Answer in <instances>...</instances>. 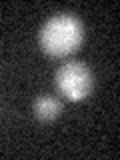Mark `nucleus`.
Instances as JSON below:
<instances>
[{"label":"nucleus","mask_w":120,"mask_h":160,"mask_svg":"<svg viewBox=\"0 0 120 160\" xmlns=\"http://www.w3.org/2000/svg\"><path fill=\"white\" fill-rule=\"evenodd\" d=\"M84 38V26L74 14L62 12L54 14L40 28L38 42L40 48L52 58H64L76 52Z\"/></svg>","instance_id":"1"},{"label":"nucleus","mask_w":120,"mask_h":160,"mask_svg":"<svg viewBox=\"0 0 120 160\" xmlns=\"http://www.w3.org/2000/svg\"><path fill=\"white\" fill-rule=\"evenodd\" d=\"M60 100L54 96H38L32 104V112L34 116L42 122H50L60 114Z\"/></svg>","instance_id":"3"},{"label":"nucleus","mask_w":120,"mask_h":160,"mask_svg":"<svg viewBox=\"0 0 120 160\" xmlns=\"http://www.w3.org/2000/svg\"><path fill=\"white\" fill-rule=\"evenodd\" d=\"M56 88L66 100L70 102H80L92 92L94 78L90 68L84 62L72 60V62L62 64L56 70Z\"/></svg>","instance_id":"2"}]
</instances>
